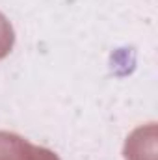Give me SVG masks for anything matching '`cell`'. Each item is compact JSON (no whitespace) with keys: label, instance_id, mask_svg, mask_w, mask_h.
I'll use <instances>...</instances> for the list:
<instances>
[{"label":"cell","instance_id":"6da1fadb","mask_svg":"<svg viewBox=\"0 0 158 160\" xmlns=\"http://www.w3.org/2000/svg\"><path fill=\"white\" fill-rule=\"evenodd\" d=\"M0 160H60L56 153L24 140L22 136L0 130Z\"/></svg>","mask_w":158,"mask_h":160},{"label":"cell","instance_id":"7a4b0ae2","mask_svg":"<svg viewBox=\"0 0 158 160\" xmlns=\"http://www.w3.org/2000/svg\"><path fill=\"white\" fill-rule=\"evenodd\" d=\"M13 43H15L13 26H11V22L6 19V15L0 13V60H4V58L11 52Z\"/></svg>","mask_w":158,"mask_h":160}]
</instances>
